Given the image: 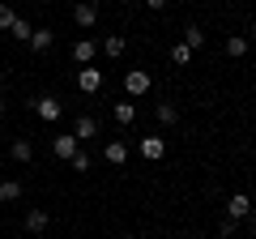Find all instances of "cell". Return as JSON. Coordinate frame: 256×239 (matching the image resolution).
<instances>
[{"instance_id": "obj_9", "label": "cell", "mask_w": 256, "mask_h": 239, "mask_svg": "<svg viewBox=\"0 0 256 239\" xmlns=\"http://www.w3.org/2000/svg\"><path fill=\"white\" fill-rule=\"evenodd\" d=\"M47 226H52V214H47L43 205H34V210H26V230H30V235H43Z\"/></svg>"}, {"instance_id": "obj_22", "label": "cell", "mask_w": 256, "mask_h": 239, "mask_svg": "<svg viewBox=\"0 0 256 239\" xmlns=\"http://www.w3.org/2000/svg\"><path fill=\"white\" fill-rule=\"evenodd\" d=\"M68 166H73V171H77V175H86V171H90V166H94V162H90V154H86V150H77V154H73V158H68Z\"/></svg>"}, {"instance_id": "obj_14", "label": "cell", "mask_w": 256, "mask_h": 239, "mask_svg": "<svg viewBox=\"0 0 256 239\" xmlns=\"http://www.w3.org/2000/svg\"><path fill=\"white\" fill-rule=\"evenodd\" d=\"M9 158H13V162H30V158H34V146H30L26 137H18V141L9 146Z\"/></svg>"}, {"instance_id": "obj_5", "label": "cell", "mask_w": 256, "mask_h": 239, "mask_svg": "<svg viewBox=\"0 0 256 239\" xmlns=\"http://www.w3.org/2000/svg\"><path fill=\"white\" fill-rule=\"evenodd\" d=\"M137 154L146 158V162H162V158H166V137H141L137 141Z\"/></svg>"}, {"instance_id": "obj_8", "label": "cell", "mask_w": 256, "mask_h": 239, "mask_svg": "<svg viewBox=\"0 0 256 239\" xmlns=\"http://www.w3.org/2000/svg\"><path fill=\"white\" fill-rule=\"evenodd\" d=\"M94 56H98V43H94V38H77V43H73V64L77 68L94 64Z\"/></svg>"}, {"instance_id": "obj_18", "label": "cell", "mask_w": 256, "mask_h": 239, "mask_svg": "<svg viewBox=\"0 0 256 239\" xmlns=\"http://www.w3.org/2000/svg\"><path fill=\"white\" fill-rule=\"evenodd\" d=\"M0 201H4V205L22 201V184H18V180H0Z\"/></svg>"}, {"instance_id": "obj_20", "label": "cell", "mask_w": 256, "mask_h": 239, "mask_svg": "<svg viewBox=\"0 0 256 239\" xmlns=\"http://www.w3.org/2000/svg\"><path fill=\"white\" fill-rule=\"evenodd\" d=\"M226 56H230V60H244V56H248V38L244 34H230L226 38Z\"/></svg>"}, {"instance_id": "obj_28", "label": "cell", "mask_w": 256, "mask_h": 239, "mask_svg": "<svg viewBox=\"0 0 256 239\" xmlns=\"http://www.w3.org/2000/svg\"><path fill=\"white\" fill-rule=\"evenodd\" d=\"M120 239H137V235H120Z\"/></svg>"}, {"instance_id": "obj_19", "label": "cell", "mask_w": 256, "mask_h": 239, "mask_svg": "<svg viewBox=\"0 0 256 239\" xmlns=\"http://www.w3.org/2000/svg\"><path fill=\"white\" fill-rule=\"evenodd\" d=\"M192 56H196V52H192V47L184 43V38H180V43L171 47V60H175V64H180V68H188V64H192Z\"/></svg>"}, {"instance_id": "obj_21", "label": "cell", "mask_w": 256, "mask_h": 239, "mask_svg": "<svg viewBox=\"0 0 256 239\" xmlns=\"http://www.w3.org/2000/svg\"><path fill=\"white\" fill-rule=\"evenodd\" d=\"M184 43H188L192 52H201V47H205V30L201 26H184Z\"/></svg>"}, {"instance_id": "obj_10", "label": "cell", "mask_w": 256, "mask_h": 239, "mask_svg": "<svg viewBox=\"0 0 256 239\" xmlns=\"http://www.w3.org/2000/svg\"><path fill=\"white\" fill-rule=\"evenodd\" d=\"M98 52L107 56V60H120V56L128 52V38H124V34H107V38L98 43Z\"/></svg>"}, {"instance_id": "obj_24", "label": "cell", "mask_w": 256, "mask_h": 239, "mask_svg": "<svg viewBox=\"0 0 256 239\" xmlns=\"http://www.w3.org/2000/svg\"><path fill=\"white\" fill-rule=\"evenodd\" d=\"M13 18H18V13H13V4H9V0H0V30H9Z\"/></svg>"}, {"instance_id": "obj_12", "label": "cell", "mask_w": 256, "mask_h": 239, "mask_svg": "<svg viewBox=\"0 0 256 239\" xmlns=\"http://www.w3.org/2000/svg\"><path fill=\"white\" fill-rule=\"evenodd\" d=\"M73 137H77V141H90V137H98V120H94V116H82V120L73 124Z\"/></svg>"}, {"instance_id": "obj_4", "label": "cell", "mask_w": 256, "mask_h": 239, "mask_svg": "<svg viewBox=\"0 0 256 239\" xmlns=\"http://www.w3.org/2000/svg\"><path fill=\"white\" fill-rule=\"evenodd\" d=\"M252 210H256V205H252V196H248V192H235V196H226V218H235V222H248V218H252Z\"/></svg>"}, {"instance_id": "obj_2", "label": "cell", "mask_w": 256, "mask_h": 239, "mask_svg": "<svg viewBox=\"0 0 256 239\" xmlns=\"http://www.w3.org/2000/svg\"><path fill=\"white\" fill-rule=\"evenodd\" d=\"M30 107H34V116L43 120V124H56V120L64 116L60 98H52V94H43V98H30Z\"/></svg>"}, {"instance_id": "obj_1", "label": "cell", "mask_w": 256, "mask_h": 239, "mask_svg": "<svg viewBox=\"0 0 256 239\" xmlns=\"http://www.w3.org/2000/svg\"><path fill=\"white\" fill-rule=\"evenodd\" d=\"M124 90H128V98H141V94L154 90V77H150L146 68H128L124 73Z\"/></svg>"}, {"instance_id": "obj_11", "label": "cell", "mask_w": 256, "mask_h": 239, "mask_svg": "<svg viewBox=\"0 0 256 239\" xmlns=\"http://www.w3.org/2000/svg\"><path fill=\"white\" fill-rule=\"evenodd\" d=\"M102 158H107L111 166H124V162H128V146H124V141H116V137H111L107 146H102Z\"/></svg>"}, {"instance_id": "obj_16", "label": "cell", "mask_w": 256, "mask_h": 239, "mask_svg": "<svg viewBox=\"0 0 256 239\" xmlns=\"http://www.w3.org/2000/svg\"><path fill=\"white\" fill-rule=\"evenodd\" d=\"M30 34H34V26H30L26 18H13V26H9V38H18V43H30Z\"/></svg>"}, {"instance_id": "obj_3", "label": "cell", "mask_w": 256, "mask_h": 239, "mask_svg": "<svg viewBox=\"0 0 256 239\" xmlns=\"http://www.w3.org/2000/svg\"><path fill=\"white\" fill-rule=\"evenodd\" d=\"M94 22H98V4H94V0H77L73 4V26L77 30H94Z\"/></svg>"}, {"instance_id": "obj_6", "label": "cell", "mask_w": 256, "mask_h": 239, "mask_svg": "<svg viewBox=\"0 0 256 239\" xmlns=\"http://www.w3.org/2000/svg\"><path fill=\"white\" fill-rule=\"evenodd\" d=\"M77 90L82 94H98L102 90V68H94V64L77 68Z\"/></svg>"}, {"instance_id": "obj_29", "label": "cell", "mask_w": 256, "mask_h": 239, "mask_svg": "<svg viewBox=\"0 0 256 239\" xmlns=\"http://www.w3.org/2000/svg\"><path fill=\"white\" fill-rule=\"evenodd\" d=\"M0 116H4V102H0Z\"/></svg>"}, {"instance_id": "obj_15", "label": "cell", "mask_w": 256, "mask_h": 239, "mask_svg": "<svg viewBox=\"0 0 256 239\" xmlns=\"http://www.w3.org/2000/svg\"><path fill=\"white\" fill-rule=\"evenodd\" d=\"M111 116H116V124H132V120H137V107H132V102H111Z\"/></svg>"}, {"instance_id": "obj_30", "label": "cell", "mask_w": 256, "mask_h": 239, "mask_svg": "<svg viewBox=\"0 0 256 239\" xmlns=\"http://www.w3.org/2000/svg\"><path fill=\"white\" fill-rule=\"evenodd\" d=\"M0 86H4V73H0Z\"/></svg>"}, {"instance_id": "obj_27", "label": "cell", "mask_w": 256, "mask_h": 239, "mask_svg": "<svg viewBox=\"0 0 256 239\" xmlns=\"http://www.w3.org/2000/svg\"><path fill=\"white\" fill-rule=\"evenodd\" d=\"M252 43H256V22H252Z\"/></svg>"}, {"instance_id": "obj_13", "label": "cell", "mask_w": 256, "mask_h": 239, "mask_svg": "<svg viewBox=\"0 0 256 239\" xmlns=\"http://www.w3.org/2000/svg\"><path fill=\"white\" fill-rule=\"evenodd\" d=\"M52 43H56V30H52V26H38L34 34H30V47H34L38 56H43V52H47V47H52Z\"/></svg>"}, {"instance_id": "obj_7", "label": "cell", "mask_w": 256, "mask_h": 239, "mask_svg": "<svg viewBox=\"0 0 256 239\" xmlns=\"http://www.w3.org/2000/svg\"><path fill=\"white\" fill-rule=\"evenodd\" d=\"M77 150H82V141H77L73 132H56V137H52V154H56V158H64V162H68Z\"/></svg>"}, {"instance_id": "obj_25", "label": "cell", "mask_w": 256, "mask_h": 239, "mask_svg": "<svg viewBox=\"0 0 256 239\" xmlns=\"http://www.w3.org/2000/svg\"><path fill=\"white\" fill-rule=\"evenodd\" d=\"M146 9H150V13H162V9H166V0H146Z\"/></svg>"}, {"instance_id": "obj_23", "label": "cell", "mask_w": 256, "mask_h": 239, "mask_svg": "<svg viewBox=\"0 0 256 239\" xmlns=\"http://www.w3.org/2000/svg\"><path fill=\"white\" fill-rule=\"evenodd\" d=\"M235 230H239V222L222 214V218H218V235H222V239H230V235H235Z\"/></svg>"}, {"instance_id": "obj_17", "label": "cell", "mask_w": 256, "mask_h": 239, "mask_svg": "<svg viewBox=\"0 0 256 239\" xmlns=\"http://www.w3.org/2000/svg\"><path fill=\"white\" fill-rule=\"evenodd\" d=\"M158 124L175 128V124H180V107H175V102H158Z\"/></svg>"}, {"instance_id": "obj_31", "label": "cell", "mask_w": 256, "mask_h": 239, "mask_svg": "<svg viewBox=\"0 0 256 239\" xmlns=\"http://www.w3.org/2000/svg\"><path fill=\"white\" fill-rule=\"evenodd\" d=\"M196 239H205V235H196Z\"/></svg>"}, {"instance_id": "obj_26", "label": "cell", "mask_w": 256, "mask_h": 239, "mask_svg": "<svg viewBox=\"0 0 256 239\" xmlns=\"http://www.w3.org/2000/svg\"><path fill=\"white\" fill-rule=\"evenodd\" d=\"M248 230H252V235H256V218H248Z\"/></svg>"}]
</instances>
